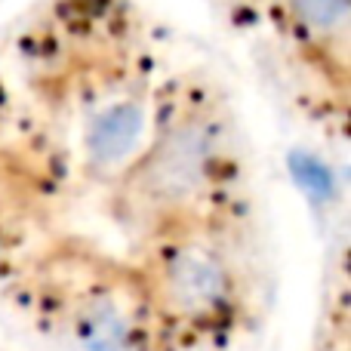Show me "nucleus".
<instances>
[{"instance_id": "6", "label": "nucleus", "mask_w": 351, "mask_h": 351, "mask_svg": "<svg viewBox=\"0 0 351 351\" xmlns=\"http://www.w3.org/2000/svg\"><path fill=\"white\" fill-rule=\"evenodd\" d=\"M290 173L299 191H305L317 204H327V200L336 197V176L330 170V164H324L317 154L296 152L290 158Z\"/></svg>"}, {"instance_id": "4", "label": "nucleus", "mask_w": 351, "mask_h": 351, "mask_svg": "<svg viewBox=\"0 0 351 351\" xmlns=\"http://www.w3.org/2000/svg\"><path fill=\"white\" fill-rule=\"evenodd\" d=\"M287 16L311 49L324 56L336 71L348 65L351 0H284Z\"/></svg>"}, {"instance_id": "2", "label": "nucleus", "mask_w": 351, "mask_h": 351, "mask_svg": "<svg viewBox=\"0 0 351 351\" xmlns=\"http://www.w3.org/2000/svg\"><path fill=\"white\" fill-rule=\"evenodd\" d=\"M154 287L170 315L210 317L228 305L231 271L213 247L200 241H176L160 253Z\"/></svg>"}, {"instance_id": "5", "label": "nucleus", "mask_w": 351, "mask_h": 351, "mask_svg": "<svg viewBox=\"0 0 351 351\" xmlns=\"http://www.w3.org/2000/svg\"><path fill=\"white\" fill-rule=\"evenodd\" d=\"M74 333L86 351H130L127 317L111 299H90L80 305Z\"/></svg>"}, {"instance_id": "3", "label": "nucleus", "mask_w": 351, "mask_h": 351, "mask_svg": "<svg viewBox=\"0 0 351 351\" xmlns=\"http://www.w3.org/2000/svg\"><path fill=\"white\" fill-rule=\"evenodd\" d=\"M148 130V108L142 99H117L86 121L84 154L93 170L127 167L139 154Z\"/></svg>"}, {"instance_id": "1", "label": "nucleus", "mask_w": 351, "mask_h": 351, "mask_svg": "<svg viewBox=\"0 0 351 351\" xmlns=\"http://www.w3.org/2000/svg\"><path fill=\"white\" fill-rule=\"evenodd\" d=\"M222 127L213 114H182L164 123L121 170V200L130 216L179 219L210 194L222 167Z\"/></svg>"}]
</instances>
